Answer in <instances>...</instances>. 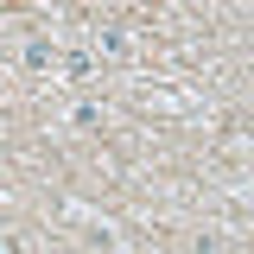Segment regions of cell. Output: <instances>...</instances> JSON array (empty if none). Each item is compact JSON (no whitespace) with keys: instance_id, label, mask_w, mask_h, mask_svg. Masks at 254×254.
<instances>
[]
</instances>
